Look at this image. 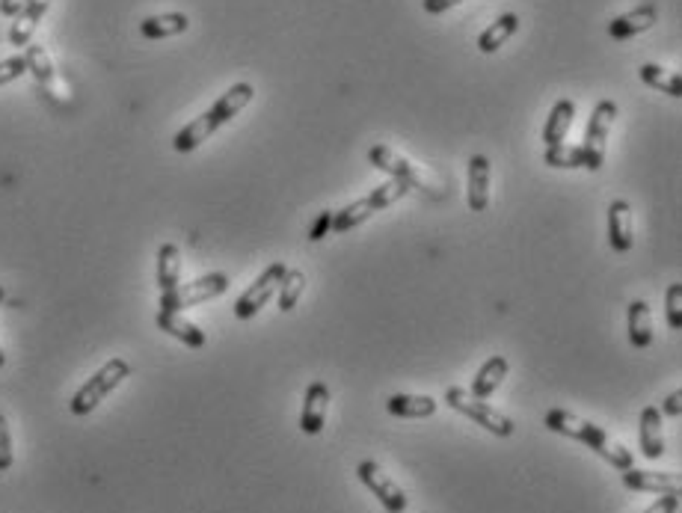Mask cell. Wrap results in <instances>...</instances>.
<instances>
[{
  "label": "cell",
  "instance_id": "1",
  "mask_svg": "<svg viewBox=\"0 0 682 513\" xmlns=\"http://www.w3.org/2000/svg\"><path fill=\"white\" fill-rule=\"evenodd\" d=\"M543 425L552 430V433H561V436H570L576 442H585L588 448H594L602 460H608L620 472H626V469L635 466V457H632L629 448H623L614 436H608V430H602L594 422H588V419H579L570 410H549Z\"/></svg>",
  "mask_w": 682,
  "mask_h": 513
},
{
  "label": "cell",
  "instance_id": "2",
  "mask_svg": "<svg viewBox=\"0 0 682 513\" xmlns=\"http://www.w3.org/2000/svg\"><path fill=\"white\" fill-rule=\"evenodd\" d=\"M368 164H371L374 170L386 172V175H392V178L404 181L407 187L422 190V193H427L430 199L445 196V190H442V184L436 181V175H433V172H427L425 167H419V164L407 161L404 155H398V152H395V149H389V146H374V149L368 152Z\"/></svg>",
  "mask_w": 682,
  "mask_h": 513
},
{
  "label": "cell",
  "instance_id": "3",
  "mask_svg": "<svg viewBox=\"0 0 682 513\" xmlns=\"http://www.w3.org/2000/svg\"><path fill=\"white\" fill-rule=\"evenodd\" d=\"M125 377H131V365L125 362V359H110V362H104L89 380H86L84 386L75 392V398H72V413L75 416H89L113 389H119L122 383H125Z\"/></svg>",
  "mask_w": 682,
  "mask_h": 513
},
{
  "label": "cell",
  "instance_id": "4",
  "mask_svg": "<svg viewBox=\"0 0 682 513\" xmlns=\"http://www.w3.org/2000/svg\"><path fill=\"white\" fill-rule=\"evenodd\" d=\"M445 404H448L451 410H457L460 416L472 419L475 425H481L484 430L502 436V439L513 436V428H516V425H513L511 416H505L502 410L490 407L487 401H478V398L466 395V389H460V386H451V389L445 392Z\"/></svg>",
  "mask_w": 682,
  "mask_h": 513
},
{
  "label": "cell",
  "instance_id": "5",
  "mask_svg": "<svg viewBox=\"0 0 682 513\" xmlns=\"http://www.w3.org/2000/svg\"><path fill=\"white\" fill-rule=\"evenodd\" d=\"M229 291V276L226 273H208L193 282H181L167 294H161V312H184L193 309L205 300H214Z\"/></svg>",
  "mask_w": 682,
  "mask_h": 513
},
{
  "label": "cell",
  "instance_id": "6",
  "mask_svg": "<svg viewBox=\"0 0 682 513\" xmlns=\"http://www.w3.org/2000/svg\"><path fill=\"white\" fill-rule=\"evenodd\" d=\"M614 116H617V104L608 101V98H602L597 107H594L591 122H588V131H585V143H582L585 170H602V164H605V143H608V131L614 125Z\"/></svg>",
  "mask_w": 682,
  "mask_h": 513
},
{
  "label": "cell",
  "instance_id": "7",
  "mask_svg": "<svg viewBox=\"0 0 682 513\" xmlns=\"http://www.w3.org/2000/svg\"><path fill=\"white\" fill-rule=\"evenodd\" d=\"M285 264L282 261H273V264H267V270L258 276L256 282L235 300V318L238 321H250V318H256L258 312L273 300V294H276V288H279V282H282V276H285Z\"/></svg>",
  "mask_w": 682,
  "mask_h": 513
},
{
  "label": "cell",
  "instance_id": "8",
  "mask_svg": "<svg viewBox=\"0 0 682 513\" xmlns=\"http://www.w3.org/2000/svg\"><path fill=\"white\" fill-rule=\"evenodd\" d=\"M359 481L371 490V496L380 499V505L389 513H404L407 511V493L395 484V478H389L374 460H362L356 469Z\"/></svg>",
  "mask_w": 682,
  "mask_h": 513
},
{
  "label": "cell",
  "instance_id": "9",
  "mask_svg": "<svg viewBox=\"0 0 682 513\" xmlns=\"http://www.w3.org/2000/svg\"><path fill=\"white\" fill-rule=\"evenodd\" d=\"M656 21H659L656 3H641V6H635L632 12H623V15L611 18V21H608V36H611L614 42H626V39H635V36L647 33Z\"/></svg>",
  "mask_w": 682,
  "mask_h": 513
},
{
  "label": "cell",
  "instance_id": "10",
  "mask_svg": "<svg viewBox=\"0 0 682 513\" xmlns=\"http://www.w3.org/2000/svg\"><path fill=\"white\" fill-rule=\"evenodd\" d=\"M327 410H330V386L324 380H312L300 413V430L309 436H318L327 425Z\"/></svg>",
  "mask_w": 682,
  "mask_h": 513
},
{
  "label": "cell",
  "instance_id": "11",
  "mask_svg": "<svg viewBox=\"0 0 682 513\" xmlns=\"http://www.w3.org/2000/svg\"><path fill=\"white\" fill-rule=\"evenodd\" d=\"M623 487L635 493H659V496H680V478L671 472H650V469H626Z\"/></svg>",
  "mask_w": 682,
  "mask_h": 513
},
{
  "label": "cell",
  "instance_id": "12",
  "mask_svg": "<svg viewBox=\"0 0 682 513\" xmlns=\"http://www.w3.org/2000/svg\"><path fill=\"white\" fill-rule=\"evenodd\" d=\"M608 244L614 253H629L635 244L632 235V205L626 199H614L608 205Z\"/></svg>",
  "mask_w": 682,
  "mask_h": 513
},
{
  "label": "cell",
  "instance_id": "13",
  "mask_svg": "<svg viewBox=\"0 0 682 513\" xmlns=\"http://www.w3.org/2000/svg\"><path fill=\"white\" fill-rule=\"evenodd\" d=\"M54 0H27V6L15 15L12 27H9V45H18V48H27L39 21L45 18V12L51 9Z\"/></svg>",
  "mask_w": 682,
  "mask_h": 513
},
{
  "label": "cell",
  "instance_id": "14",
  "mask_svg": "<svg viewBox=\"0 0 682 513\" xmlns=\"http://www.w3.org/2000/svg\"><path fill=\"white\" fill-rule=\"evenodd\" d=\"M508 371H511V362H508L505 356H490V359L481 365V371L475 374L469 395H472V398H478V401H487V398H493V395H496V389L505 383Z\"/></svg>",
  "mask_w": 682,
  "mask_h": 513
},
{
  "label": "cell",
  "instance_id": "15",
  "mask_svg": "<svg viewBox=\"0 0 682 513\" xmlns=\"http://www.w3.org/2000/svg\"><path fill=\"white\" fill-rule=\"evenodd\" d=\"M490 158L487 155H472L469 158V208L472 211H487L490 205Z\"/></svg>",
  "mask_w": 682,
  "mask_h": 513
},
{
  "label": "cell",
  "instance_id": "16",
  "mask_svg": "<svg viewBox=\"0 0 682 513\" xmlns=\"http://www.w3.org/2000/svg\"><path fill=\"white\" fill-rule=\"evenodd\" d=\"M220 125H217V119L205 110L202 116H196L193 122H187L175 137H172V149L175 152H181V155H187V152H196L214 131H217Z\"/></svg>",
  "mask_w": 682,
  "mask_h": 513
},
{
  "label": "cell",
  "instance_id": "17",
  "mask_svg": "<svg viewBox=\"0 0 682 513\" xmlns=\"http://www.w3.org/2000/svg\"><path fill=\"white\" fill-rule=\"evenodd\" d=\"M573 119H576V104H573L570 98L555 101L552 110H549V119H546V125H543V143H546V146L564 143L567 134H570V128H573Z\"/></svg>",
  "mask_w": 682,
  "mask_h": 513
},
{
  "label": "cell",
  "instance_id": "18",
  "mask_svg": "<svg viewBox=\"0 0 682 513\" xmlns=\"http://www.w3.org/2000/svg\"><path fill=\"white\" fill-rule=\"evenodd\" d=\"M253 95H256V89H253V84H235L229 86L217 101H214V107L208 110L214 119H217V125H226V122H232L250 101H253Z\"/></svg>",
  "mask_w": 682,
  "mask_h": 513
},
{
  "label": "cell",
  "instance_id": "19",
  "mask_svg": "<svg viewBox=\"0 0 682 513\" xmlns=\"http://www.w3.org/2000/svg\"><path fill=\"white\" fill-rule=\"evenodd\" d=\"M155 324H158V330H164L167 336L178 339V342L187 344V347H193V350L205 347V342H208L205 333H202L196 324H190L187 318H181V312H161V309H158Z\"/></svg>",
  "mask_w": 682,
  "mask_h": 513
},
{
  "label": "cell",
  "instance_id": "20",
  "mask_svg": "<svg viewBox=\"0 0 682 513\" xmlns=\"http://www.w3.org/2000/svg\"><path fill=\"white\" fill-rule=\"evenodd\" d=\"M641 451L647 460H659L665 454V433H662V413L659 407H644L641 410Z\"/></svg>",
  "mask_w": 682,
  "mask_h": 513
},
{
  "label": "cell",
  "instance_id": "21",
  "mask_svg": "<svg viewBox=\"0 0 682 513\" xmlns=\"http://www.w3.org/2000/svg\"><path fill=\"white\" fill-rule=\"evenodd\" d=\"M626 324H629V342L638 350H647L653 344V312L644 300H632L626 309Z\"/></svg>",
  "mask_w": 682,
  "mask_h": 513
},
{
  "label": "cell",
  "instance_id": "22",
  "mask_svg": "<svg viewBox=\"0 0 682 513\" xmlns=\"http://www.w3.org/2000/svg\"><path fill=\"white\" fill-rule=\"evenodd\" d=\"M24 60H27V72L39 81V86L48 89V95H57V69H54L51 54H48L42 45H33V42H30Z\"/></svg>",
  "mask_w": 682,
  "mask_h": 513
},
{
  "label": "cell",
  "instance_id": "23",
  "mask_svg": "<svg viewBox=\"0 0 682 513\" xmlns=\"http://www.w3.org/2000/svg\"><path fill=\"white\" fill-rule=\"evenodd\" d=\"M516 30H519V15H516V12L499 15V18L478 36V51H481V54H496Z\"/></svg>",
  "mask_w": 682,
  "mask_h": 513
},
{
  "label": "cell",
  "instance_id": "24",
  "mask_svg": "<svg viewBox=\"0 0 682 513\" xmlns=\"http://www.w3.org/2000/svg\"><path fill=\"white\" fill-rule=\"evenodd\" d=\"M190 27V18L184 12H164V15H149L140 21V33L146 39H170Z\"/></svg>",
  "mask_w": 682,
  "mask_h": 513
},
{
  "label": "cell",
  "instance_id": "25",
  "mask_svg": "<svg viewBox=\"0 0 682 513\" xmlns=\"http://www.w3.org/2000/svg\"><path fill=\"white\" fill-rule=\"evenodd\" d=\"M386 410L398 419H430L436 413V401L430 395H392Z\"/></svg>",
  "mask_w": 682,
  "mask_h": 513
},
{
  "label": "cell",
  "instance_id": "26",
  "mask_svg": "<svg viewBox=\"0 0 682 513\" xmlns=\"http://www.w3.org/2000/svg\"><path fill=\"white\" fill-rule=\"evenodd\" d=\"M178 285H181V253L175 244H164L158 250V288L161 294H167Z\"/></svg>",
  "mask_w": 682,
  "mask_h": 513
},
{
  "label": "cell",
  "instance_id": "27",
  "mask_svg": "<svg viewBox=\"0 0 682 513\" xmlns=\"http://www.w3.org/2000/svg\"><path fill=\"white\" fill-rule=\"evenodd\" d=\"M371 214H377V211H374V205L368 202V196H365V199H356V202L344 205L339 211H333V232H336V235H344V232L362 226Z\"/></svg>",
  "mask_w": 682,
  "mask_h": 513
},
{
  "label": "cell",
  "instance_id": "28",
  "mask_svg": "<svg viewBox=\"0 0 682 513\" xmlns=\"http://www.w3.org/2000/svg\"><path fill=\"white\" fill-rule=\"evenodd\" d=\"M641 81L650 86V89H659L671 98H682V78L671 69H662L656 63H644L641 66Z\"/></svg>",
  "mask_w": 682,
  "mask_h": 513
},
{
  "label": "cell",
  "instance_id": "29",
  "mask_svg": "<svg viewBox=\"0 0 682 513\" xmlns=\"http://www.w3.org/2000/svg\"><path fill=\"white\" fill-rule=\"evenodd\" d=\"M543 164H549L555 170H585V152H582V146H570V143L546 146Z\"/></svg>",
  "mask_w": 682,
  "mask_h": 513
},
{
  "label": "cell",
  "instance_id": "30",
  "mask_svg": "<svg viewBox=\"0 0 682 513\" xmlns=\"http://www.w3.org/2000/svg\"><path fill=\"white\" fill-rule=\"evenodd\" d=\"M276 291H279V309L291 312L300 303L303 291H306V273L303 270H285V276H282Z\"/></svg>",
  "mask_w": 682,
  "mask_h": 513
},
{
  "label": "cell",
  "instance_id": "31",
  "mask_svg": "<svg viewBox=\"0 0 682 513\" xmlns=\"http://www.w3.org/2000/svg\"><path fill=\"white\" fill-rule=\"evenodd\" d=\"M407 184L404 181H398V178H389L386 184H380V187H374L371 190V196H368V202L374 205V211H383V208H389V205H395V202H401L404 196H407Z\"/></svg>",
  "mask_w": 682,
  "mask_h": 513
},
{
  "label": "cell",
  "instance_id": "32",
  "mask_svg": "<svg viewBox=\"0 0 682 513\" xmlns=\"http://www.w3.org/2000/svg\"><path fill=\"white\" fill-rule=\"evenodd\" d=\"M665 318L671 330H682V285L674 282L665 291Z\"/></svg>",
  "mask_w": 682,
  "mask_h": 513
},
{
  "label": "cell",
  "instance_id": "33",
  "mask_svg": "<svg viewBox=\"0 0 682 513\" xmlns=\"http://www.w3.org/2000/svg\"><path fill=\"white\" fill-rule=\"evenodd\" d=\"M21 75H27V60H24V57H9V60H0V86L18 81Z\"/></svg>",
  "mask_w": 682,
  "mask_h": 513
},
{
  "label": "cell",
  "instance_id": "34",
  "mask_svg": "<svg viewBox=\"0 0 682 513\" xmlns=\"http://www.w3.org/2000/svg\"><path fill=\"white\" fill-rule=\"evenodd\" d=\"M12 433H9V422L6 416H0V472H9L12 469Z\"/></svg>",
  "mask_w": 682,
  "mask_h": 513
},
{
  "label": "cell",
  "instance_id": "35",
  "mask_svg": "<svg viewBox=\"0 0 682 513\" xmlns=\"http://www.w3.org/2000/svg\"><path fill=\"white\" fill-rule=\"evenodd\" d=\"M330 232H333V211H324V214L315 220V226H312V232H309V241H324Z\"/></svg>",
  "mask_w": 682,
  "mask_h": 513
},
{
  "label": "cell",
  "instance_id": "36",
  "mask_svg": "<svg viewBox=\"0 0 682 513\" xmlns=\"http://www.w3.org/2000/svg\"><path fill=\"white\" fill-rule=\"evenodd\" d=\"M662 416H671V419H680L682 413V392L677 389V392H671L668 398H665V404H662V410H659Z\"/></svg>",
  "mask_w": 682,
  "mask_h": 513
},
{
  "label": "cell",
  "instance_id": "37",
  "mask_svg": "<svg viewBox=\"0 0 682 513\" xmlns=\"http://www.w3.org/2000/svg\"><path fill=\"white\" fill-rule=\"evenodd\" d=\"M680 511V496H662L656 505H650L644 513H677Z\"/></svg>",
  "mask_w": 682,
  "mask_h": 513
},
{
  "label": "cell",
  "instance_id": "38",
  "mask_svg": "<svg viewBox=\"0 0 682 513\" xmlns=\"http://www.w3.org/2000/svg\"><path fill=\"white\" fill-rule=\"evenodd\" d=\"M460 3L463 0H425L422 6H425V12H430V15H442V12H448V9H454Z\"/></svg>",
  "mask_w": 682,
  "mask_h": 513
},
{
  "label": "cell",
  "instance_id": "39",
  "mask_svg": "<svg viewBox=\"0 0 682 513\" xmlns=\"http://www.w3.org/2000/svg\"><path fill=\"white\" fill-rule=\"evenodd\" d=\"M24 6H27V0H0V12H3L6 18H15Z\"/></svg>",
  "mask_w": 682,
  "mask_h": 513
},
{
  "label": "cell",
  "instance_id": "40",
  "mask_svg": "<svg viewBox=\"0 0 682 513\" xmlns=\"http://www.w3.org/2000/svg\"><path fill=\"white\" fill-rule=\"evenodd\" d=\"M6 365V353H3V347H0V368Z\"/></svg>",
  "mask_w": 682,
  "mask_h": 513
},
{
  "label": "cell",
  "instance_id": "41",
  "mask_svg": "<svg viewBox=\"0 0 682 513\" xmlns=\"http://www.w3.org/2000/svg\"><path fill=\"white\" fill-rule=\"evenodd\" d=\"M3 297H6V291H3V288H0V303H3Z\"/></svg>",
  "mask_w": 682,
  "mask_h": 513
}]
</instances>
